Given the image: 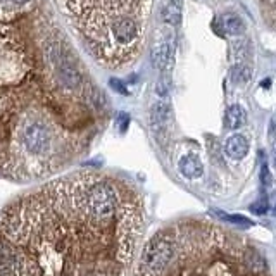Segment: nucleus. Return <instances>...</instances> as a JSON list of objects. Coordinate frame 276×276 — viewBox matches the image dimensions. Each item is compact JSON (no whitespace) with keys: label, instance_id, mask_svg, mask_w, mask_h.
<instances>
[{"label":"nucleus","instance_id":"nucleus-17","mask_svg":"<svg viewBox=\"0 0 276 276\" xmlns=\"http://www.w3.org/2000/svg\"><path fill=\"white\" fill-rule=\"evenodd\" d=\"M111 86H113V88L116 90V92L123 93V95H126V93H128V90L124 88V85L119 81V79H111Z\"/></svg>","mask_w":276,"mask_h":276},{"label":"nucleus","instance_id":"nucleus-3","mask_svg":"<svg viewBox=\"0 0 276 276\" xmlns=\"http://www.w3.org/2000/svg\"><path fill=\"white\" fill-rule=\"evenodd\" d=\"M47 57L50 61L52 68H54L55 78L61 88L69 90V92H75L83 86V76L78 71L73 61L69 59V55L62 50L59 45H50L47 48Z\"/></svg>","mask_w":276,"mask_h":276},{"label":"nucleus","instance_id":"nucleus-4","mask_svg":"<svg viewBox=\"0 0 276 276\" xmlns=\"http://www.w3.org/2000/svg\"><path fill=\"white\" fill-rule=\"evenodd\" d=\"M150 128H152V133L156 135V138L164 140L169 131V126L173 123V111H171L169 102L166 100H157L156 104L150 109Z\"/></svg>","mask_w":276,"mask_h":276},{"label":"nucleus","instance_id":"nucleus-7","mask_svg":"<svg viewBox=\"0 0 276 276\" xmlns=\"http://www.w3.org/2000/svg\"><path fill=\"white\" fill-rule=\"evenodd\" d=\"M225 154L230 159L240 160L249 154V142L243 135H233L225 142Z\"/></svg>","mask_w":276,"mask_h":276},{"label":"nucleus","instance_id":"nucleus-15","mask_svg":"<svg viewBox=\"0 0 276 276\" xmlns=\"http://www.w3.org/2000/svg\"><path fill=\"white\" fill-rule=\"evenodd\" d=\"M259 178H261V183H263L264 188H268L271 185V173H270V167H268V164H263V166H261Z\"/></svg>","mask_w":276,"mask_h":276},{"label":"nucleus","instance_id":"nucleus-19","mask_svg":"<svg viewBox=\"0 0 276 276\" xmlns=\"http://www.w3.org/2000/svg\"><path fill=\"white\" fill-rule=\"evenodd\" d=\"M16 3H26V2H30V0H14Z\"/></svg>","mask_w":276,"mask_h":276},{"label":"nucleus","instance_id":"nucleus-2","mask_svg":"<svg viewBox=\"0 0 276 276\" xmlns=\"http://www.w3.org/2000/svg\"><path fill=\"white\" fill-rule=\"evenodd\" d=\"M173 252L162 268L135 276H271L257 249L207 219L187 218L169 225Z\"/></svg>","mask_w":276,"mask_h":276},{"label":"nucleus","instance_id":"nucleus-13","mask_svg":"<svg viewBox=\"0 0 276 276\" xmlns=\"http://www.w3.org/2000/svg\"><path fill=\"white\" fill-rule=\"evenodd\" d=\"M250 211H252L254 214L263 216V214H266V212L270 211V204H268L266 198H259V200L254 202V204L250 205Z\"/></svg>","mask_w":276,"mask_h":276},{"label":"nucleus","instance_id":"nucleus-18","mask_svg":"<svg viewBox=\"0 0 276 276\" xmlns=\"http://www.w3.org/2000/svg\"><path fill=\"white\" fill-rule=\"evenodd\" d=\"M273 160H275V166H276V143L273 145Z\"/></svg>","mask_w":276,"mask_h":276},{"label":"nucleus","instance_id":"nucleus-1","mask_svg":"<svg viewBox=\"0 0 276 276\" xmlns=\"http://www.w3.org/2000/svg\"><path fill=\"white\" fill-rule=\"evenodd\" d=\"M143 205L128 181L78 173L0 212V276H128Z\"/></svg>","mask_w":276,"mask_h":276},{"label":"nucleus","instance_id":"nucleus-16","mask_svg":"<svg viewBox=\"0 0 276 276\" xmlns=\"http://www.w3.org/2000/svg\"><path fill=\"white\" fill-rule=\"evenodd\" d=\"M118 124H119L121 131H126L128 124H130V116H128L126 113H119V116H118Z\"/></svg>","mask_w":276,"mask_h":276},{"label":"nucleus","instance_id":"nucleus-20","mask_svg":"<svg viewBox=\"0 0 276 276\" xmlns=\"http://www.w3.org/2000/svg\"><path fill=\"white\" fill-rule=\"evenodd\" d=\"M171 2H176V3H180V0H171Z\"/></svg>","mask_w":276,"mask_h":276},{"label":"nucleus","instance_id":"nucleus-5","mask_svg":"<svg viewBox=\"0 0 276 276\" xmlns=\"http://www.w3.org/2000/svg\"><path fill=\"white\" fill-rule=\"evenodd\" d=\"M150 61L157 71H169L174 61V45L171 38L156 41L150 48Z\"/></svg>","mask_w":276,"mask_h":276},{"label":"nucleus","instance_id":"nucleus-14","mask_svg":"<svg viewBox=\"0 0 276 276\" xmlns=\"http://www.w3.org/2000/svg\"><path fill=\"white\" fill-rule=\"evenodd\" d=\"M156 92H157V95H159V97H166L167 92H169V79L160 78L159 81H157Z\"/></svg>","mask_w":276,"mask_h":276},{"label":"nucleus","instance_id":"nucleus-8","mask_svg":"<svg viewBox=\"0 0 276 276\" xmlns=\"http://www.w3.org/2000/svg\"><path fill=\"white\" fill-rule=\"evenodd\" d=\"M178 169H180V173L185 178H190V180L200 178L202 173H204L200 159L197 156H194V154H187V156L181 157L180 162H178Z\"/></svg>","mask_w":276,"mask_h":276},{"label":"nucleus","instance_id":"nucleus-12","mask_svg":"<svg viewBox=\"0 0 276 276\" xmlns=\"http://www.w3.org/2000/svg\"><path fill=\"white\" fill-rule=\"evenodd\" d=\"M216 214L219 216V219L225 223H230V225H238V226H243V228H250L252 226V221L247 218H243V216H235V214H225V212L221 211H216Z\"/></svg>","mask_w":276,"mask_h":276},{"label":"nucleus","instance_id":"nucleus-10","mask_svg":"<svg viewBox=\"0 0 276 276\" xmlns=\"http://www.w3.org/2000/svg\"><path fill=\"white\" fill-rule=\"evenodd\" d=\"M230 76H232V81L237 85H245L252 78V68L247 62H237V64H233Z\"/></svg>","mask_w":276,"mask_h":276},{"label":"nucleus","instance_id":"nucleus-11","mask_svg":"<svg viewBox=\"0 0 276 276\" xmlns=\"http://www.w3.org/2000/svg\"><path fill=\"white\" fill-rule=\"evenodd\" d=\"M181 19V9H180V3L176 2H171L164 7L162 10V21L169 26H178Z\"/></svg>","mask_w":276,"mask_h":276},{"label":"nucleus","instance_id":"nucleus-9","mask_svg":"<svg viewBox=\"0 0 276 276\" xmlns=\"http://www.w3.org/2000/svg\"><path fill=\"white\" fill-rule=\"evenodd\" d=\"M225 123L230 130H238L247 123V113L242 106H232L228 107L225 114Z\"/></svg>","mask_w":276,"mask_h":276},{"label":"nucleus","instance_id":"nucleus-6","mask_svg":"<svg viewBox=\"0 0 276 276\" xmlns=\"http://www.w3.org/2000/svg\"><path fill=\"white\" fill-rule=\"evenodd\" d=\"M243 21L237 14H221L214 19V30L223 37H237L243 33Z\"/></svg>","mask_w":276,"mask_h":276}]
</instances>
